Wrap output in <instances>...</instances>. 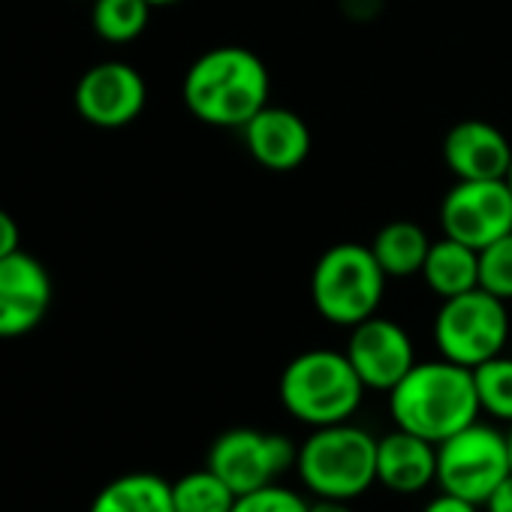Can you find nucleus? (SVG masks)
<instances>
[{
  "label": "nucleus",
  "instance_id": "4",
  "mask_svg": "<svg viewBox=\"0 0 512 512\" xmlns=\"http://www.w3.org/2000/svg\"><path fill=\"white\" fill-rule=\"evenodd\" d=\"M386 281L389 278L368 244L341 241L323 250V256L314 263L311 299L326 323L353 329L380 311Z\"/></svg>",
  "mask_w": 512,
  "mask_h": 512
},
{
  "label": "nucleus",
  "instance_id": "16",
  "mask_svg": "<svg viewBox=\"0 0 512 512\" xmlns=\"http://www.w3.org/2000/svg\"><path fill=\"white\" fill-rule=\"evenodd\" d=\"M419 278L440 302L470 293L479 287V250L443 235L431 241Z\"/></svg>",
  "mask_w": 512,
  "mask_h": 512
},
{
  "label": "nucleus",
  "instance_id": "29",
  "mask_svg": "<svg viewBox=\"0 0 512 512\" xmlns=\"http://www.w3.org/2000/svg\"><path fill=\"white\" fill-rule=\"evenodd\" d=\"M506 440H509V458H512V425H509V434H506Z\"/></svg>",
  "mask_w": 512,
  "mask_h": 512
},
{
  "label": "nucleus",
  "instance_id": "22",
  "mask_svg": "<svg viewBox=\"0 0 512 512\" xmlns=\"http://www.w3.org/2000/svg\"><path fill=\"white\" fill-rule=\"evenodd\" d=\"M479 287L503 302H512V232L479 250Z\"/></svg>",
  "mask_w": 512,
  "mask_h": 512
},
{
  "label": "nucleus",
  "instance_id": "28",
  "mask_svg": "<svg viewBox=\"0 0 512 512\" xmlns=\"http://www.w3.org/2000/svg\"><path fill=\"white\" fill-rule=\"evenodd\" d=\"M151 7H175V4H181V0H148Z\"/></svg>",
  "mask_w": 512,
  "mask_h": 512
},
{
  "label": "nucleus",
  "instance_id": "27",
  "mask_svg": "<svg viewBox=\"0 0 512 512\" xmlns=\"http://www.w3.org/2000/svg\"><path fill=\"white\" fill-rule=\"evenodd\" d=\"M308 512H353L350 506H347V500H332V497H317L311 506H308Z\"/></svg>",
  "mask_w": 512,
  "mask_h": 512
},
{
  "label": "nucleus",
  "instance_id": "6",
  "mask_svg": "<svg viewBox=\"0 0 512 512\" xmlns=\"http://www.w3.org/2000/svg\"><path fill=\"white\" fill-rule=\"evenodd\" d=\"M509 341L506 302L482 287L443 299L434 317V344L443 359L476 368L503 353Z\"/></svg>",
  "mask_w": 512,
  "mask_h": 512
},
{
  "label": "nucleus",
  "instance_id": "8",
  "mask_svg": "<svg viewBox=\"0 0 512 512\" xmlns=\"http://www.w3.org/2000/svg\"><path fill=\"white\" fill-rule=\"evenodd\" d=\"M299 458V446H293L284 434H266L256 428H229L208 449V470L217 473L235 494H247L263 485H272L281 473H287Z\"/></svg>",
  "mask_w": 512,
  "mask_h": 512
},
{
  "label": "nucleus",
  "instance_id": "18",
  "mask_svg": "<svg viewBox=\"0 0 512 512\" xmlns=\"http://www.w3.org/2000/svg\"><path fill=\"white\" fill-rule=\"evenodd\" d=\"M88 512H175L172 482L157 473H124L94 497Z\"/></svg>",
  "mask_w": 512,
  "mask_h": 512
},
{
  "label": "nucleus",
  "instance_id": "25",
  "mask_svg": "<svg viewBox=\"0 0 512 512\" xmlns=\"http://www.w3.org/2000/svg\"><path fill=\"white\" fill-rule=\"evenodd\" d=\"M422 512H479V506L470 503V500H464V497H455V494L440 491V497H434Z\"/></svg>",
  "mask_w": 512,
  "mask_h": 512
},
{
  "label": "nucleus",
  "instance_id": "5",
  "mask_svg": "<svg viewBox=\"0 0 512 512\" xmlns=\"http://www.w3.org/2000/svg\"><path fill=\"white\" fill-rule=\"evenodd\" d=\"M296 470L314 497L353 500L377 482V440L350 422L314 428L299 446Z\"/></svg>",
  "mask_w": 512,
  "mask_h": 512
},
{
  "label": "nucleus",
  "instance_id": "10",
  "mask_svg": "<svg viewBox=\"0 0 512 512\" xmlns=\"http://www.w3.org/2000/svg\"><path fill=\"white\" fill-rule=\"evenodd\" d=\"M73 100L76 112L88 124L118 130L142 115L148 103V88L136 67L124 61H103L79 79Z\"/></svg>",
  "mask_w": 512,
  "mask_h": 512
},
{
  "label": "nucleus",
  "instance_id": "21",
  "mask_svg": "<svg viewBox=\"0 0 512 512\" xmlns=\"http://www.w3.org/2000/svg\"><path fill=\"white\" fill-rule=\"evenodd\" d=\"M482 413L512 425V356H494L473 368Z\"/></svg>",
  "mask_w": 512,
  "mask_h": 512
},
{
  "label": "nucleus",
  "instance_id": "13",
  "mask_svg": "<svg viewBox=\"0 0 512 512\" xmlns=\"http://www.w3.org/2000/svg\"><path fill=\"white\" fill-rule=\"evenodd\" d=\"M247 154L269 172H293L311 154V127L284 106H263L241 127Z\"/></svg>",
  "mask_w": 512,
  "mask_h": 512
},
{
  "label": "nucleus",
  "instance_id": "26",
  "mask_svg": "<svg viewBox=\"0 0 512 512\" xmlns=\"http://www.w3.org/2000/svg\"><path fill=\"white\" fill-rule=\"evenodd\" d=\"M485 512H512V473L497 485V491L485 500Z\"/></svg>",
  "mask_w": 512,
  "mask_h": 512
},
{
  "label": "nucleus",
  "instance_id": "11",
  "mask_svg": "<svg viewBox=\"0 0 512 512\" xmlns=\"http://www.w3.org/2000/svg\"><path fill=\"white\" fill-rule=\"evenodd\" d=\"M344 353L356 368L359 380L365 383V389L374 392H392L401 383V377L416 365V350L404 326L380 314L350 329Z\"/></svg>",
  "mask_w": 512,
  "mask_h": 512
},
{
  "label": "nucleus",
  "instance_id": "9",
  "mask_svg": "<svg viewBox=\"0 0 512 512\" xmlns=\"http://www.w3.org/2000/svg\"><path fill=\"white\" fill-rule=\"evenodd\" d=\"M443 235L476 250L512 232V187L506 178L455 181L440 202Z\"/></svg>",
  "mask_w": 512,
  "mask_h": 512
},
{
  "label": "nucleus",
  "instance_id": "19",
  "mask_svg": "<svg viewBox=\"0 0 512 512\" xmlns=\"http://www.w3.org/2000/svg\"><path fill=\"white\" fill-rule=\"evenodd\" d=\"M151 10L148 0H91V25L106 43L124 46L145 34Z\"/></svg>",
  "mask_w": 512,
  "mask_h": 512
},
{
  "label": "nucleus",
  "instance_id": "3",
  "mask_svg": "<svg viewBox=\"0 0 512 512\" xmlns=\"http://www.w3.org/2000/svg\"><path fill=\"white\" fill-rule=\"evenodd\" d=\"M278 395L284 410L314 428L350 422L359 410L365 383L341 350H305L287 362Z\"/></svg>",
  "mask_w": 512,
  "mask_h": 512
},
{
  "label": "nucleus",
  "instance_id": "17",
  "mask_svg": "<svg viewBox=\"0 0 512 512\" xmlns=\"http://www.w3.org/2000/svg\"><path fill=\"white\" fill-rule=\"evenodd\" d=\"M368 247L389 281H404L422 272L431 238L413 220H392L380 226V232L374 235Z\"/></svg>",
  "mask_w": 512,
  "mask_h": 512
},
{
  "label": "nucleus",
  "instance_id": "1",
  "mask_svg": "<svg viewBox=\"0 0 512 512\" xmlns=\"http://www.w3.org/2000/svg\"><path fill=\"white\" fill-rule=\"evenodd\" d=\"M181 97L187 112L223 130H241L272 97L266 61L244 46H217L202 52L184 73Z\"/></svg>",
  "mask_w": 512,
  "mask_h": 512
},
{
  "label": "nucleus",
  "instance_id": "2",
  "mask_svg": "<svg viewBox=\"0 0 512 512\" xmlns=\"http://www.w3.org/2000/svg\"><path fill=\"white\" fill-rule=\"evenodd\" d=\"M389 413L395 428L431 440L434 446L461 428L473 425L482 413L473 368L449 359L416 362L401 383L389 392Z\"/></svg>",
  "mask_w": 512,
  "mask_h": 512
},
{
  "label": "nucleus",
  "instance_id": "20",
  "mask_svg": "<svg viewBox=\"0 0 512 512\" xmlns=\"http://www.w3.org/2000/svg\"><path fill=\"white\" fill-rule=\"evenodd\" d=\"M235 491L208 467L184 473L172 482V503L175 512H232Z\"/></svg>",
  "mask_w": 512,
  "mask_h": 512
},
{
  "label": "nucleus",
  "instance_id": "15",
  "mask_svg": "<svg viewBox=\"0 0 512 512\" xmlns=\"http://www.w3.org/2000/svg\"><path fill=\"white\" fill-rule=\"evenodd\" d=\"M377 482L395 494H416L437 482V446L404 428L377 440Z\"/></svg>",
  "mask_w": 512,
  "mask_h": 512
},
{
  "label": "nucleus",
  "instance_id": "14",
  "mask_svg": "<svg viewBox=\"0 0 512 512\" xmlns=\"http://www.w3.org/2000/svg\"><path fill=\"white\" fill-rule=\"evenodd\" d=\"M443 163L455 181L506 178L512 166V142L500 127L467 118L449 127L443 139Z\"/></svg>",
  "mask_w": 512,
  "mask_h": 512
},
{
  "label": "nucleus",
  "instance_id": "30",
  "mask_svg": "<svg viewBox=\"0 0 512 512\" xmlns=\"http://www.w3.org/2000/svg\"><path fill=\"white\" fill-rule=\"evenodd\" d=\"M506 181H509V187H512V166H509V175H506Z\"/></svg>",
  "mask_w": 512,
  "mask_h": 512
},
{
  "label": "nucleus",
  "instance_id": "24",
  "mask_svg": "<svg viewBox=\"0 0 512 512\" xmlns=\"http://www.w3.org/2000/svg\"><path fill=\"white\" fill-rule=\"evenodd\" d=\"M16 250H22V229L10 211L0 208V260L16 253Z\"/></svg>",
  "mask_w": 512,
  "mask_h": 512
},
{
  "label": "nucleus",
  "instance_id": "23",
  "mask_svg": "<svg viewBox=\"0 0 512 512\" xmlns=\"http://www.w3.org/2000/svg\"><path fill=\"white\" fill-rule=\"evenodd\" d=\"M308 506L311 503L305 497L272 482V485H263L256 491L238 494L232 503V512H308Z\"/></svg>",
  "mask_w": 512,
  "mask_h": 512
},
{
  "label": "nucleus",
  "instance_id": "12",
  "mask_svg": "<svg viewBox=\"0 0 512 512\" xmlns=\"http://www.w3.org/2000/svg\"><path fill=\"white\" fill-rule=\"evenodd\" d=\"M52 305V278L37 256L16 250L0 260V338L34 332Z\"/></svg>",
  "mask_w": 512,
  "mask_h": 512
},
{
  "label": "nucleus",
  "instance_id": "7",
  "mask_svg": "<svg viewBox=\"0 0 512 512\" xmlns=\"http://www.w3.org/2000/svg\"><path fill=\"white\" fill-rule=\"evenodd\" d=\"M509 473L512 458L506 434L479 419L437 443V485L446 494L485 506Z\"/></svg>",
  "mask_w": 512,
  "mask_h": 512
}]
</instances>
